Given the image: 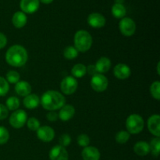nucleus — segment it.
<instances>
[{"label":"nucleus","instance_id":"nucleus-1","mask_svg":"<svg viewBox=\"0 0 160 160\" xmlns=\"http://www.w3.org/2000/svg\"><path fill=\"white\" fill-rule=\"evenodd\" d=\"M65 97L57 91H48L45 92L40 99L42 107L48 111L59 109L65 105Z\"/></svg>","mask_w":160,"mask_h":160},{"label":"nucleus","instance_id":"nucleus-2","mask_svg":"<svg viewBox=\"0 0 160 160\" xmlns=\"http://www.w3.org/2000/svg\"><path fill=\"white\" fill-rule=\"evenodd\" d=\"M28 59V52L21 45H12L7 50L6 53V62L12 67H22L26 63Z\"/></svg>","mask_w":160,"mask_h":160},{"label":"nucleus","instance_id":"nucleus-3","mask_svg":"<svg viewBox=\"0 0 160 160\" xmlns=\"http://www.w3.org/2000/svg\"><path fill=\"white\" fill-rule=\"evenodd\" d=\"M74 45L78 52H85L92 45V38L88 31L84 30L78 31L74 35Z\"/></svg>","mask_w":160,"mask_h":160},{"label":"nucleus","instance_id":"nucleus-4","mask_svg":"<svg viewBox=\"0 0 160 160\" xmlns=\"http://www.w3.org/2000/svg\"><path fill=\"white\" fill-rule=\"evenodd\" d=\"M144 122L143 118L138 114H131L128 117L126 121V128L129 134H139L143 131Z\"/></svg>","mask_w":160,"mask_h":160},{"label":"nucleus","instance_id":"nucleus-5","mask_svg":"<svg viewBox=\"0 0 160 160\" xmlns=\"http://www.w3.org/2000/svg\"><path fill=\"white\" fill-rule=\"evenodd\" d=\"M28 120V115L26 112L22 109H17L15 112L11 114L9 117V123L11 126L14 128H23L27 123Z\"/></svg>","mask_w":160,"mask_h":160},{"label":"nucleus","instance_id":"nucleus-6","mask_svg":"<svg viewBox=\"0 0 160 160\" xmlns=\"http://www.w3.org/2000/svg\"><path fill=\"white\" fill-rule=\"evenodd\" d=\"M78 81L73 77L68 76L62 79L60 84V88L62 93L67 95H72L78 88Z\"/></svg>","mask_w":160,"mask_h":160},{"label":"nucleus","instance_id":"nucleus-7","mask_svg":"<svg viewBox=\"0 0 160 160\" xmlns=\"http://www.w3.org/2000/svg\"><path fill=\"white\" fill-rule=\"evenodd\" d=\"M108 84H109L108 79L101 73H97L92 76L91 80V86L92 89L97 92H102L106 91Z\"/></svg>","mask_w":160,"mask_h":160},{"label":"nucleus","instance_id":"nucleus-8","mask_svg":"<svg viewBox=\"0 0 160 160\" xmlns=\"http://www.w3.org/2000/svg\"><path fill=\"white\" fill-rule=\"evenodd\" d=\"M119 28L121 34L126 37L132 36L136 31L135 23L132 19L129 17H124L122 19L119 24Z\"/></svg>","mask_w":160,"mask_h":160},{"label":"nucleus","instance_id":"nucleus-9","mask_svg":"<svg viewBox=\"0 0 160 160\" xmlns=\"http://www.w3.org/2000/svg\"><path fill=\"white\" fill-rule=\"evenodd\" d=\"M49 159L50 160H68V152L64 147L56 145L50 151Z\"/></svg>","mask_w":160,"mask_h":160},{"label":"nucleus","instance_id":"nucleus-10","mask_svg":"<svg viewBox=\"0 0 160 160\" xmlns=\"http://www.w3.org/2000/svg\"><path fill=\"white\" fill-rule=\"evenodd\" d=\"M37 136L41 141L44 142H49L55 137V131L48 126H42L37 131Z\"/></svg>","mask_w":160,"mask_h":160},{"label":"nucleus","instance_id":"nucleus-11","mask_svg":"<svg viewBox=\"0 0 160 160\" xmlns=\"http://www.w3.org/2000/svg\"><path fill=\"white\" fill-rule=\"evenodd\" d=\"M88 23L94 28H102L106 24V18L102 14L93 12V13H91L88 17Z\"/></svg>","mask_w":160,"mask_h":160},{"label":"nucleus","instance_id":"nucleus-12","mask_svg":"<svg viewBox=\"0 0 160 160\" xmlns=\"http://www.w3.org/2000/svg\"><path fill=\"white\" fill-rule=\"evenodd\" d=\"M148 128L150 132L156 137L160 136V117L155 114L151 116L148 120Z\"/></svg>","mask_w":160,"mask_h":160},{"label":"nucleus","instance_id":"nucleus-13","mask_svg":"<svg viewBox=\"0 0 160 160\" xmlns=\"http://www.w3.org/2000/svg\"><path fill=\"white\" fill-rule=\"evenodd\" d=\"M114 76L120 80H124L129 78L131 74V68L123 63L117 64L113 70Z\"/></svg>","mask_w":160,"mask_h":160},{"label":"nucleus","instance_id":"nucleus-14","mask_svg":"<svg viewBox=\"0 0 160 160\" xmlns=\"http://www.w3.org/2000/svg\"><path fill=\"white\" fill-rule=\"evenodd\" d=\"M20 8L23 12L34 13L39 8V0H21Z\"/></svg>","mask_w":160,"mask_h":160},{"label":"nucleus","instance_id":"nucleus-15","mask_svg":"<svg viewBox=\"0 0 160 160\" xmlns=\"http://www.w3.org/2000/svg\"><path fill=\"white\" fill-rule=\"evenodd\" d=\"M81 156L84 160H99L100 152L98 149L93 146H87L83 149Z\"/></svg>","mask_w":160,"mask_h":160},{"label":"nucleus","instance_id":"nucleus-16","mask_svg":"<svg viewBox=\"0 0 160 160\" xmlns=\"http://www.w3.org/2000/svg\"><path fill=\"white\" fill-rule=\"evenodd\" d=\"M74 114V107L71 105L67 104L60 108V111H59L58 116H59V118L62 121H68L70 119L73 118Z\"/></svg>","mask_w":160,"mask_h":160},{"label":"nucleus","instance_id":"nucleus-17","mask_svg":"<svg viewBox=\"0 0 160 160\" xmlns=\"http://www.w3.org/2000/svg\"><path fill=\"white\" fill-rule=\"evenodd\" d=\"M15 91L17 93V95H20V96L26 97L31 94V86L29 83L25 81H18L16 84Z\"/></svg>","mask_w":160,"mask_h":160},{"label":"nucleus","instance_id":"nucleus-18","mask_svg":"<svg viewBox=\"0 0 160 160\" xmlns=\"http://www.w3.org/2000/svg\"><path fill=\"white\" fill-rule=\"evenodd\" d=\"M95 68L98 73H104L109 71L111 67V61L107 57H101L95 63Z\"/></svg>","mask_w":160,"mask_h":160},{"label":"nucleus","instance_id":"nucleus-19","mask_svg":"<svg viewBox=\"0 0 160 160\" xmlns=\"http://www.w3.org/2000/svg\"><path fill=\"white\" fill-rule=\"evenodd\" d=\"M40 104V98L37 95L30 94L23 99V105L26 108L29 109H33L37 108Z\"/></svg>","mask_w":160,"mask_h":160},{"label":"nucleus","instance_id":"nucleus-20","mask_svg":"<svg viewBox=\"0 0 160 160\" xmlns=\"http://www.w3.org/2000/svg\"><path fill=\"white\" fill-rule=\"evenodd\" d=\"M12 24L14 25V27L17 28H21L25 26V24L27 23L28 21V19H27V16L25 15V13L23 12H15L12 16Z\"/></svg>","mask_w":160,"mask_h":160},{"label":"nucleus","instance_id":"nucleus-21","mask_svg":"<svg viewBox=\"0 0 160 160\" xmlns=\"http://www.w3.org/2000/svg\"><path fill=\"white\" fill-rule=\"evenodd\" d=\"M134 151L138 156H145L150 152L149 144L147 143L146 142H138L134 145Z\"/></svg>","mask_w":160,"mask_h":160},{"label":"nucleus","instance_id":"nucleus-22","mask_svg":"<svg viewBox=\"0 0 160 160\" xmlns=\"http://www.w3.org/2000/svg\"><path fill=\"white\" fill-rule=\"evenodd\" d=\"M86 73H87V68L84 64L81 63L76 64L71 70V73L73 75L72 77H74V78H83L86 74Z\"/></svg>","mask_w":160,"mask_h":160},{"label":"nucleus","instance_id":"nucleus-23","mask_svg":"<svg viewBox=\"0 0 160 160\" xmlns=\"http://www.w3.org/2000/svg\"><path fill=\"white\" fill-rule=\"evenodd\" d=\"M126 8L122 4H114L112 7V13L116 18H123L126 15Z\"/></svg>","mask_w":160,"mask_h":160},{"label":"nucleus","instance_id":"nucleus-24","mask_svg":"<svg viewBox=\"0 0 160 160\" xmlns=\"http://www.w3.org/2000/svg\"><path fill=\"white\" fill-rule=\"evenodd\" d=\"M150 152L153 156L158 157L160 152V139L159 137H156L152 139L149 144Z\"/></svg>","mask_w":160,"mask_h":160},{"label":"nucleus","instance_id":"nucleus-25","mask_svg":"<svg viewBox=\"0 0 160 160\" xmlns=\"http://www.w3.org/2000/svg\"><path fill=\"white\" fill-rule=\"evenodd\" d=\"M6 108L8 110H12L15 111L20 106V101L18 98L15 96L9 97L7 100H6Z\"/></svg>","mask_w":160,"mask_h":160},{"label":"nucleus","instance_id":"nucleus-26","mask_svg":"<svg viewBox=\"0 0 160 160\" xmlns=\"http://www.w3.org/2000/svg\"><path fill=\"white\" fill-rule=\"evenodd\" d=\"M63 56L67 59H73L78 57V51L75 47L69 46L64 49Z\"/></svg>","mask_w":160,"mask_h":160},{"label":"nucleus","instance_id":"nucleus-27","mask_svg":"<svg viewBox=\"0 0 160 160\" xmlns=\"http://www.w3.org/2000/svg\"><path fill=\"white\" fill-rule=\"evenodd\" d=\"M20 74L15 70H10L6 73V81L10 84H17L20 81Z\"/></svg>","mask_w":160,"mask_h":160},{"label":"nucleus","instance_id":"nucleus-28","mask_svg":"<svg viewBox=\"0 0 160 160\" xmlns=\"http://www.w3.org/2000/svg\"><path fill=\"white\" fill-rule=\"evenodd\" d=\"M130 139V134L126 131H120L116 134V141L119 144H125Z\"/></svg>","mask_w":160,"mask_h":160},{"label":"nucleus","instance_id":"nucleus-29","mask_svg":"<svg viewBox=\"0 0 160 160\" xmlns=\"http://www.w3.org/2000/svg\"><path fill=\"white\" fill-rule=\"evenodd\" d=\"M150 92L153 98L156 100H159L160 98V83L159 81H155L152 84L150 88Z\"/></svg>","mask_w":160,"mask_h":160},{"label":"nucleus","instance_id":"nucleus-30","mask_svg":"<svg viewBox=\"0 0 160 160\" xmlns=\"http://www.w3.org/2000/svg\"><path fill=\"white\" fill-rule=\"evenodd\" d=\"M27 126L32 131H37L41 127L39 120L34 117H31L27 120Z\"/></svg>","mask_w":160,"mask_h":160},{"label":"nucleus","instance_id":"nucleus-31","mask_svg":"<svg viewBox=\"0 0 160 160\" xmlns=\"http://www.w3.org/2000/svg\"><path fill=\"white\" fill-rule=\"evenodd\" d=\"M9 90V83L5 78L0 77V96H5Z\"/></svg>","mask_w":160,"mask_h":160},{"label":"nucleus","instance_id":"nucleus-32","mask_svg":"<svg viewBox=\"0 0 160 160\" xmlns=\"http://www.w3.org/2000/svg\"><path fill=\"white\" fill-rule=\"evenodd\" d=\"M9 138V133L4 127L0 126V145L7 143Z\"/></svg>","mask_w":160,"mask_h":160},{"label":"nucleus","instance_id":"nucleus-33","mask_svg":"<svg viewBox=\"0 0 160 160\" xmlns=\"http://www.w3.org/2000/svg\"><path fill=\"white\" fill-rule=\"evenodd\" d=\"M78 144L81 147H87L90 144V138L87 134H81L78 137Z\"/></svg>","mask_w":160,"mask_h":160},{"label":"nucleus","instance_id":"nucleus-34","mask_svg":"<svg viewBox=\"0 0 160 160\" xmlns=\"http://www.w3.org/2000/svg\"><path fill=\"white\" fill-rule=\"evenodd\" d=\"M70 142H71V138H70L69 134H64L61 135V137L59 138V144H60L59 145L64 147V148L68 146L70 144Z\"/></svg>","mask_w":160,"mask_h":160},{"label":"nucleus","instance_id":"nucleus-35","mask_svg":"<svg viewBox=\"0 0 160 160\" xmlns=\"http://www.w3.org/2000/svg\"><path fill=\"white\" fill-rule=\"evenodd\" d=\"M9 115V110L6 106L0 104V120H5Z\"/></svg>","mask_w":160,"mask_h":160},{"label":"nucleus","instance_id":"nucleus-36","mask_svg":"<svg viewBox=\"0 0 160 160\" xmlns=\"http://www.w3.org/2000/svg\"><path fill=\"white\" fill-rule=\"evenodd\" d=\"M47 120H49V121L53 122V121H56L59 118V116H58L57 112H56L55 111H50L47 113L46 115Z\"/></svg>","mask_w":160,"mask_h":160},{"label":"nucleus","instance_id":"nucleus-37","mask_svg":"<svg viewBox=\"0 0 160 160\" xmlns=\"http://www.w3.org/2000/svg\"><path fill=\"white\" fill-rule=\"evenodd\" d=\"M7 44V38L4 34L0 32V49L4 48Z\"/></svg>","mask_w":160,"mask_h":160},{"label":"nucleus","instance_id":"nucleus-38","mask_svg":"<svg viewBox=\"0 0 160 160\" xmlns=\"http://www.w3.org/2000/svg\"><path fill=\"white\" fill-rule=\"evenodd\" d=\"M86 68H87V73H88L89 75H91V76H94V75L98 73L95 65H89L88 67H86Z\"/></svg>","mask_w":160,"mask_h":160},{"label":"nucleus","instance_id":"nucleus-39","mask_svg":"<svg viewBox=\"0 0 160 160\" xmlns=\"http://www.w3.org/2000/svg\"><path fill=\"white\" fill-rule=\"evenodd\" d=\"M39 1H41L42 2H43V3H45V4H49V3H51L53 0H39Z\"/></svg>","mask_w":160,"mask_h":160},{"label":"nucleus","instance_id":"nucleus-40","mask_svg":"<svg viewBox=\"0 0 160 160\" xmlns=\"http://www.w3.org/2000/svg\"><path fill=\"white\" fill-rule=\"evenodd\" d=\"M115 2H116V4H122V5H123L124 0H115Z\"/></svg>","mask_w":160,"mask_h":160},{"label":"nucleus","instance_id":"nucleus-41","mask_svg":"<svg viewBox=\"0 0 160 160\" xmlns=\"http://www.w3.org/2000/svg\"><path fill=\"white\" fill-rule=\"evenodd\" d=\"M157 70H158V74L159 75V62L158 63V66H157Z\"/></svg>","mask_w":160,"mask_h":160}]
</instances>
